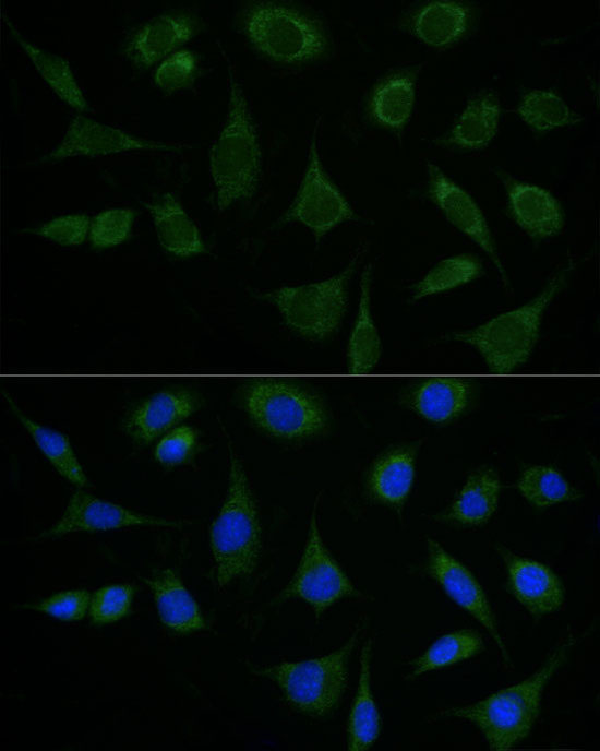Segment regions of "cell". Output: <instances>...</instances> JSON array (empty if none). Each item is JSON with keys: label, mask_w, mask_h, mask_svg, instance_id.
<instances>
[{"label": "cell", "mask_w": 600, "mask_h": 751, "mask_svg": "<svg viewBox=\"0 0 600 751\" xmlns=\"http://www.w3.org/2000/svg\"><path fill=\"white\" fill-rule=\"evenodd\" d=\"M229 102L225 122L209 148L208 165L218 211L250 199L261 178V146L242 90L228 65Z\"/></svg>", "instance_id": "7a4b0ae2"}, {"label": "cell", "mask_w": 600, "mask_h": 751, "mask_svg": "<svg viewBox=\"0 0 600 751\" xmlns=\"http://www.w3.org/2000/svg\"><path fill=\"white\" fill-rule=\"evenodd\" d=\"M196 431L187 425L178 426L164 436L157 443L155 460L166 466L188 462L196 446Z\"/></svg>", "instance_id": "ab89813d"}, {"label": "cell", "mask_w": 600, "mask_h": 751, "mask_svg": "<svg viewBox=\"0 0 600 751\" xmlns=\"http://www.w3.org/2000/svg\"><path fill=\"white\" fill-rule=\"evenodd\" d=\"M239 26L256 51L279 63L304 64L321 59L329 50L322 23L287 4L250 3L240 13Z\"/></svg>", "instance_id": "5b68a950"}, {"label": "cell", "mask_w": 600, "mask_h": 751, "mask_svg": "<svg viewBox=\"0 0 600 751\" xmlns=\"http://www.w3.org/2000/svg\"><path fill=\"white\" fill-rule=\"evenodd\" d=\"M416 79L417 70L401 69L377 81L365 106L371 121L395 132L401 131L413 111Z\"/></svg>", "instance_id": "cb8c5ba5"}, {"label": "cell", "mask_w": 600, "mask_h": 751, "mask_svg": "<svg viewBox=\"0 0 600 751\" xmlns=\"http://www.w3.org/2000/svg\"><path fill=\"white\" fill-rule=\"evenodd\" d=\"M185 146L142 138L77 114L70 120L60 142L36 162L53 163L75 156L95 157L132 151L177 152Z\"/></svg>", "instance_id": "8fae6325"}, {"label": "cell", "mask_w": 600, "mask_h": 751, "mask_svg": "<svg viewBox=\"0 0 600 751\" xmlns=\"http://www.w3.org/2000/svg\"><path fill=\"white\" fill-rule=\"evenodd\" d=\"M89 227V216L84 213H75L55 217L39 226L26 228L24 231L61 246H79L88 237Z\"/></svg>", "instance_id": "74e56055"}, {"label": "cell", "mask_w": 600, "mask_h": 751, "mask_svg": "<svg viewBox=\"0 0 600 751\" xmlns=\"http://www.w3.org/2000/svg\"><path fill=\"white\" fill-rule=\"evenodd\" d=\"M581 637L569 632L528 678L478 702L441 711L439 716L472 723L492 750H507L517 746L535 725L545 686L566 663Z\"/></svg>", "instance_id": "6da1fadb"}, {"label": "cell", "mask_w": 600, "mask_h": 751, "mask_svg": "<svg viewBox=\"0 0 600 751\" xmlns=\"http://www.w3.org/2000/svg\"><path fill=\"white\" fill-rule=\"evenodd\" d=\"M427 192L445 218L485 252L496 267L504 287L509 289L508 275L499 255L492 233L475 199L432 163H428Z\"/></svg>", "instance_id": "5bb4252c"}, {"label": "cell", "mask_w": 600, "mask_h": 751, "mask_svg": "<svg viewBox=\"0 0 600 751\" xmlns=\"http://www.w3.org/2000/svg\"><path fill=\"white\" fill-rule=\"evenodd\" d=\"M359 248L338 274L311 284L283 286L260 296L276 307L285 324L310 341H324L340 326L348 306V284L362 254Z\"/></svg>", "instance_id": "ba28073f"}, {"label": "cell", "mask_w": 600, "mask_h": 751, "mask_svg": "<svg viewBox=\"0 0 600 751\" xmlns=\"http://www.w3.org/2000/svg\"><path fill=\"white\" fill-rule=\"evenodd\" d=\"M2 394L12 413L31 433L40 451L57 472L79 488L91 487V482L85 476L67 436L35 422L21 412L7 392H2Z\"/></svg>", "instance_id": "f546056e"}, {"label": "cell", "mask_w": 600, "mask_h": 751, "mask_svg": "<svg viewBox=\"0 0 600 751\" xmlns=\"http://www.w3.org/2000/svg\"><path fill=\"white\" fill-rule=\"evenodd\" d=\"M360 596L362 594L323 544L315 503L299 564L290 582L276 597V601L299 598L308 604L319 618L338 600Z\"/></svg>", "instance_id": "9c48e42d"}, {"label": "cell", "mask_w": 600, "mask_h": 751, "mask_svg": "<svg viewBox=\"0 0 600 751\" xmlns=\"http://www.w3.org/2000/svg\"><path fill=\"white\" fill-rule=\"evenodd\" d=\"M372 640L361 649L358 686L347 723V749L371 748L380 736L381 716L371 688Z\"/></svg>", "instance_id": "83f0119b"}, {"label": "cell", "mask_w": 600, "mask_h": 751, "mask_svg": "<svg viewBox=\"0 0 600 751\" xmlns=\"http://www.w3.org/2000/svg\"><path fill=\"white\" fill-rule=\"evenodd\" d=\"M482 274V264L476 255L461 253L446 258L411 287V300L416 301L460 287L479 278Z\"/></svg>", "instance_id": "d6a6232c"}, {"label": "cell", "mask_w": 600, "mask_h": 751, "mask_svg": "<svg viewBox=\"0 0 600 751\" xmlns=\"http://www.w3.org/2000/svg\"><path fill=\"white\" fill-rule=\"evenodd\" d=\"M180 523L125 509L84 491L74 492L59 518L39 538L61 537L75 532H98L131 526L177 527Z\"/></svg>", "instance_id": "9a60e30c"}, {"label": "cell", "mask_w": 600, "mask_h": 751, "mask_svg": "<svg viewBox=\"0 0 600 751\" xmlns=\"http://www.w3.org/2000/svg\"><path fill=\"white\" fill-rule=\"evenodd\" d=\"M427 571L446 595L471 615L492 636L502 658L512 666L509 653L500 633L487 595L471 571L449 555L439 541L428 539Z\"/></svg>", "instance_id": "7c38bea8"}, {"label": "cell", "mask_w": 600, "mask_h": 751, "mask_svg": "<svg viewBox=\"0 0 600 751\" xmlns=\"http://www.w3.org/2000/svg\"><path fill=\"white\" fill-rule=\"evenodd\" d=\"M203 27V19L192 10H166L136 26L128 35L122 52L134 68L145 70L178 50Z\"/></svg>", "instance_id": "4fadbf2b"}, {"label": "cell", "mask_w": 600, "mask_h": 751, "mask_svg": "<svg viewBox=\"0 0 600 751\" xmlns=\"http://www.w3.org/2000/svg\"><path fill=\"white\" fill-rule=\"evenodd\" d=\"M202 405L201 396L187 389L159 391L139 404L123 421L127 434L137 444L152 442Z\"/></svg>", "instance_id": "d6986e66"}, {"label": "cell", "mask_w": 600, "mask_h": 751, "mask_svg": "<svg viewBox=\"0 0 600 751\" xmlns=\"http://www.w3.org/2000/svg\"><path fill=\"white\" fill-rule=\"evenodd\" d=\"M484 648L481 635L468 629L453 631L435 640L422 654L409 661L407 679L469 659Z\"/></svg>", "instance_id": "4dcf8cb0"}, {"label": "cell", "mask_w": 600, "mask_h": 751, "mask_svg": "<svg viewBox=\"0 0 600 751\" xmlns=\"http://www.w3.org/2000/svg\"><path fill=\"white\" fill-rule=\"evenodd\" d=\"M91 597L86 589L63 591L26 607L60 620L79 621L88 613Z\"/></svg>", "instance_id": "f35d334b"}, {"label": "cell", "mask_w": 600, "mask_h": 751, "mask_svg": "<svg viewBox=\"0 0 600 751\" xmlns=\"http://www.w3.org/2000/svg\"><path fill=\"white\" fill-rule=\"evenodd\" d=\"M418 444L388 450L372 464L367 478L370 497L383 504L401 508L415 480Z\"/></svg>", "instance_id": "d4e9b609"}, {"label": "cell", "mask_w": 600, "mask_h": 751, "mask_svg": "<svg viewBox=\"0 0 600 751\" xmlns=\"http://www.w3.org/2000/svg\"><path fill=\"white\" fill-rule=\"evenodd\" d=\"M516 110L521 120L536 132H547L581 120V116L550 88L526 91L520 95Z\"/></svg>", "instance_id": "1f68e13d"}, {"label": "cell", "mask_w": 600, "mask_h": 751, "mask_svg": "<svg viewBox=\"0 0 600 751\" xmlns=\"http://www.w3.org/2000/svg\"><path fill=\"white\" fill-rule=\"evenodd\" d=\"M513 220L535 242L559 235L565 222L560 201L545 188L519 180L503 169H495Z\"/></svg>", "instance_id": "2e32d148"}, {"label": "cell", "mask_w": 600, "mask_h": 751, "mask_svg": "<svg viewBox=\"0 0 600 751\" xmlns=\"http://www.w3.org/2000/svg\"><path fill=\"white\" fill-rule=\"evenodd\" d=\"M134 589L130 584H110L91 597L88 615L94 624H108L125 617L131 608Z\"/></svg>", "instance_id": "8d00e7d4"}, {"label": "cell", "mask_w": 600, "mask_h": 751, "mask_svg": "<svg viewBox=\"0 0 600 751\" xmlns=\"http://www.w3.org/2000/svg\"><path fill=\"white\" fill-rule=\"evenodd\" d=\"M503 558L507 586L515 599L535 619L555 612L564 603V586L560 577L545 564L518 556L499 545Z\"/></svg>", "instance_id": "e0dca14e"}, {"label": "cell", "mask_w": 600, "mask_h": 751, "mask_svg": "<svg viewBox=\"0 0 600 751\" xmlns=\"http://www.w3.org/2000/svg\"><path fill=\"white\" fill-rule=\"evenodd\" d=\"M372 274V264H368L361 275L359 307L347 347L348 370L353 374L372 371L382 353L381 338L371 313Z\"/></svg>", "instance_id": "f1b7e54d"}, {"label": "cell", "mask_w": 600, "mask_h": 751, "mask_svg": "<svg viewBox=\"0 0 600 751\" xmlns=\"http://www.w3.org/2000/svg\"><path fill=\"white\" fill-rule=\"evenodd\" d=\"M2 19L10 35L28 56L39 75L55 94L80 114L88 111L91 106L77 83L69 60L27 39L5 13H2Z\"/></svg>", "instance_id": "4316f807"}, {"label": "cell", "mask_w": 600, "mask_h": 751, "mask_svg": "<svg viewBox=\"0 0 600 751\" xmlns=\"http://www.w3.org/2000/svg\"><path fill=\"white\" fill-rule=\"evenodd\" d=\"M160 247L169 254L187 259L206 252L201 233L179 200L169 192L145 204Z\"/></svg>", "instance_id": "44dd1931"}, {"label": "cell", "mask_w": 600, "mask_h": 751, "mask_svg": "<svg viewBox=\"0 0 600 751\" xmlns=\"http://www.w3.org/2000/svg\"><path fill=\"white\" fill-rule=\"evenodd\" d=\"M229 458L227 494L209 529V545L219 587L252 574L262 549L261 524L248 477L231 450Z\"/></svg>", "instance_id": "3957f363"}, {"label": "cell", "mask_w": 600, "mask_h": 751, "mask_svg": "<svg viewBox=\"0 0 600 751\" xmlns=\"http://www.w3.org/2000/svg\"><path fill=\"white\" fill-rule=\"evenodd\" d=\"M144 581L152 591L164 625L180 634L206 629L205 618L196 600L171 569L156 571Z\"/></svg>", "instance_id": "603a6c76"}, {"label": "cell", "mask_w": 600, "mask_h": 751, "mask_svg": "<svg viewBox=\"0 0 600 751\" xmlns=\"http://www.w3.org/2000/svg\"><path fill=\"white\" fill-rule=\"evenodd\" d=\"M573 264L555 273L529 302L503 312L477 327L452 333L448 338L476 348L493 373L515 371L529 359L539 338L542 315L567 283Z\"/></svg>", "instance_id": "277c9868"}, {"label": "cell", "mask_w": 600, "mask_h": 751, "mask_svg": "<svg viewBox=\"0 0 600 751\" xmlns=\"http://www.w3.org/2000/svg\"><path fill=\"white\" fill-rule=\"evenodd\" d=\"M500 491L497 473L492 467L480 466L469 474L449 508L437 518L465 526L485 524L497 508Z\"/></svg>", "instance_id": "484cf974"}, {"label": "cell", "mask_w": 600, "mask_h": 751, "mask_svg": "<svg viewBox=\"0 0 600 751\" xmlns=\"http://www.w3.org/2000/svg\"><path fill=\"white\" fill-rule=\"evenodd\" d=\"M242 405L257 428L276 438L305 439L328 429V415L321 398L290 382L253 381L242 393Z\"/></svg>", "instance_id": "52a82bcc"}, {"label": "cell", "mask_w": 600, "mask_h": 751, "mask_svg": "<svg viewBox=\"0 0 600 751\" xmlns=\"http://www.w3.org/2000/svg\"><path fill=\"white\" fill-rule=\"evenodd\" d=\"M199 72V59L191 49H178L161 61L153 72L154 84L170 94L192 85Z\"/></svg>", "instance_id": "d590c367"}, {"label": "cell", "mask_w": 600, "mask_h": 751, "mask_svg": "<svg viewBox=\"0 0 600 751\" xmlns=\"http://www.w3.org/2000/svg\"><path fill=\"white\" fill-rule=\"evenodd\" d=\"M361 631L362 625H358L343 645L323 656L283 661L255 672L275 683L296 711L312 717L326 716L345 694L349 657Z\"/></svg>", "instance_id": "8992f818"}, {"label": "cell", "mask_w": 600, "mask_h": 751, "mask_svg": "<svg viewBox=\"0 0 600 751\" xmlns=\"http://www.w3.org/2000/svg\"><path fill=\"white\" fill-rule=\"evenodd\" d=\"M473 393V383L467 379L432 377L408 388L403 403L428 421L446 424L464 414Z\"/></svg>", "instance_id": "ffe728a7"}, {"label": "cell", "mask_w": 600, "mask_h": 751, "mask_svg": "<svg viewBox=\"0 0 600 751\" xmlns=\"http://www.w3.org/2000/svg\"><path fill=\"white\" fill-rule=\"evenodd\" d=\"M501 117V103L492 90H480L467 100L449 130L437 142L442 145L479 150L494 139Z\"/></svg>", "instance_id": "7402d4cb"}, {"label": "cell", "mask_w": 600, "mask_h": 751, "mask_svg": "<svg viewBox=\"0 0 600 751\" xmlns=\"http://www.w3.org/2000/svg\"><path fill=\"white\" fill-rule=\"evenodd\" d=\"M477 11L471 2L431 0L409 10L400 25L424 44L444 48L459 41L471 31Z\"/></svg>", "instance_id": "ac0fdd59"}, {"label": "cell", "mask_w": 600, "mask_h": 751, "mask_svg": "<svg viewBox=\"0 0 600 751\" xmlns=\"http://www.w3.org/2000/svg\"><path fill=\"white\" fill-rule=\"evenodd\" d=\"M351 219H357L355 211L323 168L317 151L315 128L299 190L276 225L298 222L308 227L319 242L329 230Z\"/></svg>", "instance_id": "30bf717a"}, {"label": "cell", "mask_w": 600, "mask_h": 751, "mask_svg": "<svg viewBox=\"0 0 600 751\" xmlns=\"http://www.w3.org/2000/svg\"><path fill=\"white\" fill-rule=\"evenodd\" d=\"M520 494L535 508L578 500L581 493L574 488L555 468L547 465L527 467L517 481Z\"/></svg>", "instance_id": "836d02e7"}, {"label": "cell", "mask_w": 600, "mask_h": 751, "mask_svg": "<svg viewBox=\"0 0 600 751\" xmlns=\"http://www.w3.org/2000/svg\"><path fill=\"white\" fill-rule=\"evenodd\" d=\"M136 217L129 207L107 208L91 219L88 240L93 249L103 250L124 242L131 235Z\"/></svg>", "instance_id": "e575fe53"}]
</instances>
